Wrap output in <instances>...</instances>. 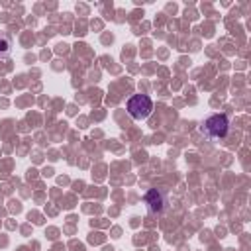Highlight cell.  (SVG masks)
Segmentation results:
<instances>
[{"mask_svg":"<svg viewBox=\"0 0 251 251\" xmlns=\"http://www.w3.org/2000/svg\"><path fill=\"white\" fill-rule=\"evenodd\" d=\"M8 53H10V39L8 35L0 33V57H6Z\"/></svg>","mask_w":251,"mask_h":251,"instance_id":"4","label":"cell"},{"mask_svg":"<svg viewBox=\"0 0 251 251\" xmlns=\"http://www.w3.org/2000/svg\"><path fill=\"white\" fill-rule=\"evenodd\" d=\"M202 133H206L208 137L216 139V137H224L227 133V118L226 116H220V114H214L210 116L204 126H202Z\"/></svg>","mask_w":251,"mask_h":251,"instance_id":"2","label":"cell"},{"mask_svg":"<svg viewBox=\"0 0 251 251\" xmlns=\"http://www.w3.org/2000/svg\"><path fill=\"white\" fill-rule=\"evenodd\" d=\"M126 108H127V114L133 120H145L153 110V102H151V98L147 94H135V96H131L127 100Z\"/></svg>","mask_w":251,"mask_h":251,"instance_id":"1","label":"cell"},{"mask_svg":"<svg viewBox=\"0 0 251 251\" xmlns=\"http://www.w3.org/2000/svg\"><path fill=\"white\" fill-rule=\"evenodd\" d=\"M145 202H147V206H149L151 212H161V208H163V194L153 188V190L147 192Z\"/></svg>","mask_w":251,"mask_h":251,"instance_id":"3","label":"cell"}]
</instances>
